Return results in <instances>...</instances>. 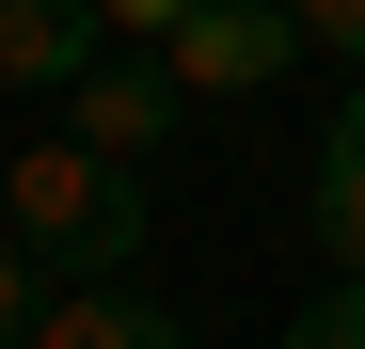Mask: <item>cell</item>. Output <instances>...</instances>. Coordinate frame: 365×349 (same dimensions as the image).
<instances>
[{"label":"cell","instance_id":"obj_1","mask_svg":"<svg viewBox=\"0 0 365 349\" xmlns=\"http://www.w3.org/2000/svg\"><path fill=\"white\" fill-rule=\"evenodd\" d=\"M0 222H16L48 270H143V239H159L143 159H111V143H80V127H32V143H16V174H0Z\"/></svg>","mask_w":365,"mask_h":349},{"label":"cell","instance_id":"obj_2","mask_svg":"<svg viewBox=\"0 0 365 349\" xmlns=\"http://www.w3.org/2000/svg\"><path fill=\"white\" fill-rule=\"evenodd\" d=\"M64 127H80V143H111V159H159L175 127H191V80H175V48H159V32H111L96 64L64 80Z\"/></svg>","mask_w":365,"mask_h":349},{"label":"cell","instance_id":"obj_3","mask_svg":"<svg viewBox=\"0 0 365 349\" xmlns=\"http://www.w3.org/2000/svg\"><path fill=\"white\" fill-rule=\"evenodd\" d=\"M159 48H175V80H191V111H207V95H270L302 64V16L286 0H191Z\"/></svg>","mask_w":365,"mask_h":349},{"label":"cell","instance_id":"obj_4","mask_svg":"<svg viewBox=\"0 0 365 349\" xmlns=\"http://www.w3.org/2000/svg\"><path fill=\"white\" fill-rule=\"evenodd\" d=\"M32 349H175V302H159L143 270H64Z\"/></svg>","mask_w":365,"mask_h":349},{"label":"cell","instance_id":"obj_5","mask_svg":"<svg viewBox=\"0 0 365 349\" xmlns=\"http://www.w3.org/2000/svg\"><path fill=\"white\" fill-rule=\"evenodd\" d=\"M111 48V0H0V95H64Z\"/></svg>","mask_w":365,"mask_h":349},{"label":"cell","instance_id":"obj_6","mask_svg":"<svg viewBox=\"0 0 365 349\" xmlns=\"http://www.w3.org/2000/svg\"><path fill=\"white\" fill-rule=\"evenodd\" d=\"M302 239H318L334 270H365V80H349V111L318 127V159H302Z\"/></svg>","mask_w":365,"mask_h":349},{"label":"cell","instance_id":"obj_7","mask_svg":"<svg viewBox=\"0 0 365 349\" xmlns=\"http://www.w3.org/2000/svg\"><path fill=\"white\" fill-rule=\"evenodd\" d=\"M48 286H64V270H48L32 239H0V349H32V333H48Z\"/></svg>","mask_w":365,"mask_h":349},{"label":"cell","instance_id":"obj_8","mask_svg":"<svg viewBox=\"0 0 365 349\" xmlns=\"http://www.w3.org/2000/svg\"><path fill=\"white\" fill-rule=\"evenodd\" d=\"M286 349H365V270H334L318 302H286Z\"/></svg>","mask_w":365,"mask_h":349},{"label":"cell","instance_id":"obj_9","mask_svg":"<svg viewBox=\"0 0 365 349\" xmlns=\"http://www.w3.org/2000/svg\"><path fill=\"white\" fill-rule=\"evenodd\" d=\"M302 16V48H334V64H365V0H286Z\"/></svg>","mask_w":365,"mask_h":349}]
</instances>
